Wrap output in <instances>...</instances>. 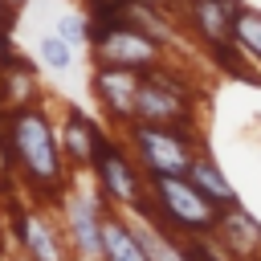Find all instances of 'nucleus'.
<instances>
[{
	"mask_svg": "<svg viewBox=\"0 0 261 261\" xmlns=\"http://www.w3.org/2000/svg\"><path fill=\"white\" fill-rule=\"evenodd\" d=\"M0 126L12 147L20 184L41 200H61L77 171L69 167V159L61 151V135H57L53 114L41 102H24L16 110H0Z\"/></svg>",
	"mask_w": 261,
	"mask_h": 261,
	"instance_id": "1",
	"label": "nucleus"
},
{
	"mask_svg": "<svg viewBox=\"0 0 261 261\" xmlns=\"http://www.w3.org/2000/svg\"><path fill=\"white\" fill-rule=\"evenodd\" d=\"M122 135L147 175H188L192 159L204 151V139L196 135V126H167V122L135 118Z\"/></svg>",
	"mask_w": 261,
	"mask_h": 261,
	"instance_id": "2",
	"label": "nucleus"
},
{
	"mask_svg": "<svg viewBox=\"0 0 261 261\" xmlns=\"http://www.w3.org/2000/svg\"><path fill=\"white\" fill-rule=\"evenodd\" d=\"M147 192L179 232H212L220 204H212L188 175H147Z\"/></svg>",
	"mask_w": 261,
	"mask_h": 261,
	"instance_id": "3",
	"label": "nucleus"
},
{
	"mask_svg": "<svg viewBox=\"0 0 261 261\" xmlns=\"http://www.w3.org/2000/svg\"><path fill=\"white\" fill-rule=\"evenodd\" d=\"M90 175H94L98 192H102L114 208H122V212H130V208L147 196V171L139 167V159H135V151H130L126 143H114V139H110Z\"/></svg>",
	"mask_w": 261,
	"mask_h": 261,
	"instance_id": "4",
	"label": "nucleus"
},
{
	"mask_svg": "<svg viewBox=\"0 0 261 261\" xmlns=\"http://www.w3.org/2000/svg\"><path fill=\"white\" fill-rule=\"evenodd\" d=\"M110 208V200L98 192H82L77 179L69 184V192L61 196V212H65V241L73 249V257H102V212Z\"/></svg>",
	"mask_w": 261,
	"mask_h": 261,
	"instance_id": "5",
	"label": "nucleus"
},
{
	"mask_svg": "<svg viewBox=\"0 0 261 261\" xmlns=\"http://www.w3.org/2000/svg\"><path fill=\"white\" fill-rule=\"evenodd\" d=\"M167 53L163 41H155L151 33L143 29H130V24H114L110 33H102L94 45H90V61H106V65H130V69H151L159 65Z\"/></svg>",
	"mask_w": 261,
	"mask_h": 261,
	"instance_id": "6",
	"label": "nucleus"
},
{
	"mask_svg": "<svg viewBox=\"0 0 261 261\" xmlns=\"http://www.w3.org/2000/svg\"><path fill=\"white\" fill-rule=\"evenodd\" d=\"M139 86H143V69H130V65H106V61H98L94 73H90V90L102 102V114L114 126H122V130L135 122Z\"/></svg>",
	"mask_w": 261,
	"mask_h": 261,
	"instance_id": "7",
	"label": "nucleus"
},
{
	"mask_svg": "<svg viewBox=\"0 0 261 261\" xmlns=\"http://www.w3.org/2000/svg\"><path fill=\"white\" fill-rule=\"evenodd\" d=\"M57 135H61V151H65V159H69L73 171H94L98 155L110 143V135L86 110H77V106H65V118L57 122Z\"/></svg>",
	"mask_w": 261,
	"mask_h": 261,
	"instance_id": "8",
	"label": "nucleus"
},
{
	"mask_svg": "<svg viewBox=\"0 0 261 261\" xmlns=\"http://www.w3.org/2000/svg\"><path fill=\"white\" fill-rule=\"evenodd\" d=\"M212 241L228 261H261V220L245 212L241 204L220 208L212 224Z\"/></svg>",
	"mask_w": 261,
	"mask_h": 261,
	"instance_id": "9",
	"label": "nucleus"
},
{
	"mask_svg": "<svg viewBox=\"0 0 261 261\" xmlns=\"http://www.w3.org/2000/svg\"><path fill=\"white\" fill-rule=\"evenodd\" d=\"M12 237L29 261H65L73 253L65 232H57L53 220H45L41 212H29V208H12Z\"/></svg>",
	"mask_w": 261,
	"mask_h": 261,
	"instance_id": "10",
	"label": "nucleus"
},
{
	"mask_svg": "<svg viewBox=\"0 0 261 261\" xmlns=\"http://www.w3.org/2000/svg\"><path fill=\"white\" fill-rule=\"evenodd\" d=\"M135 118L143 122H167V126H196V102L179 98L163 86H155L151 77H143L139 86V102H135Z\"/></svg>",
	"mask_w": 261,
	"mask_h": 261,
	"instance_id": "11",
	"label": "nucleus"
},
{
	"mask_svg": "<svg viewBox=\"0 0 261 261\" xmlns=\"http://www.w3.org/2000/svg\"><path fill=\"white\" fill-rule=\"evenodd\" d=\"M102 261H151L135 232V220L114 204L102 212Z\"/></svg>",
	"mask_w": 261,
	"mask_h": 261,
	"instance_id": "12",
	"label": "nucleus"
},
{
	"mask_svg": "<svg viewBox=\"0 0 261 261\" xmlns=\"http://www.w3.org/2000/svg\"><path fill=\"white\" fill-rule=\"evenodd\" d=\"M237 8H241V0H188V12L184 16H188L192 33L204 45H216V41H228L232 37Z\"/></svg>",
	"mask_w": 261,
	"mask_h": 261,
	"instance_id": "13",
	"label": "nucleus"
},
{
	"mask_svg": "<svg viewBox=\"0 0 261 261\" xmlns=\"http://www.w3.org/2000/svg\"><path fill=\"white\" fill-rule=\"evenodd\" d=\"M188 179L212 200V204H220V208H228V204H237V188L228 184V175L216 167V159H208L204 151L192 159V167H188Z\"/></svg>",
	"mask_w": 261,
	"mask_h": 261,
	"instance_id": "14",
	"label": "nucleus"
},
{
	"mask_svg": "<svg viewBox=\"0 0 261 261\" xmlns=\"http://www.w3.org/2000/svg\"><path fill=\"white\" fill-rule=\"evenodd\" d=\"M208 49V61L216 65V69H224L228 77H237V82H249V86H261V73H257V65L249 61V53L228 37V41H216V45H204Z\"/></svg>",
	"mask_w": 261,
	"mask_h": 261,
	"instance_id": "15",
	"label": "nucleus"
},
{
	"mask_svg": "<svg viewBox=\"0 0 261 261\" xmlns=\"http://www.w3.org/2000/svg\"><path fill=\"white\" fill-rule=\"evenodd\" d=\"M232 41H237L253 61H261V8H249V4H241V8H237Z\"/></svg>",
	"mask_w": 261,
	"mask_h": 261,
	"instance_id": "16",
	"label": "nucleus"
},
{
	"mask_svg": "<svg viewBox=\"0 0 261 261\" xmlns=\"http://www.w3.org/2000/svg\"><path fill=\"white\" fill-rule=\"evenodd\" d=\"M37 57H41V65H45V69L61 73V69H69V61H73V45H69L61 33H45V37H41V45H37Z\"/></svg>",
	"mask_w": 261,
	"mask_h": 261,
	"instance_id": "17",
	"label": "nucleus"
},
{
	"mask_svg": "<svg viewBox=\"0 0 261 261\" xmlns=\"http://www.w3.org/2000/svg\"><path fill=\"white\" fill-rule=\"evenodd\" d=\"M57 33H61L73 49H90V16H82V12H65V16L57 20Z\"/></svg>",
	"mask_w": 261,
	"mask_h": 261,
	"instance_id": "18",
	"label": "nucleus"
},
{
	"mask_svg": "<svg viewBox=\"0 0 261 261\" xmlns=\"http://www.w3.org/2000/svg\"><path fill=\"white\" fill-rule=\"evenodd\" d=\"M16 57V45H12V37H8V29H0V69L8 65Z\"/></svg>",
	"mask_w": 261,
	"mask_h": 261,
	"instance_id": "19",
	"label": "nucleus"
},
{
	"mask_svg": "<svg viewBox=\"0 0 261 261\" xmlns=\"http://www.w3.org/2000/svg\"><path fill=\"white\" fill-rule=\"evenodd\" d=\"M12 24H16V8H12L8 0H0V29H8V33H12Z\"/></svg>",
	"mask_w": 261,
	"mask_h": 261,
	"instance_id": "20",
	"label": "nucleus"
},
{
	"mask_svg": "<svg viewBox=\"0 0 261 261\" xmlns=\"http://www.w3.org/2000/svg\"><path fill=\"white\" fill-rule=\"evenodd\" d=\"M4 245H8V237H4V232H0V257H4Z\"/></svg>",
	"mask_w": 261,
	"mask_h": 261,
	"instance_id": "21",
	"label": "nucleus"
},
{
	"mask_svg": "<svg viewBox=\"0 0 261 261\" xmlns=\"http://www.w3.org/2000/svg\"><path fill=\"white\" fill-rule=\"evenodd\" d=\"M8 4H12V8H16V12H20V4H24V0H8Z\"/></svg>",
	"mask_w": 261,
	"mask_h": 261,
	"instance_id": "22",
	"label": "nucleus"
},
{
	"mask_svg": "<svg viewBox=\"0 0 261 261\" xmlns=\"http://www.w3.org/2000/svg\"><path fill=\"white\" fill-rule=\"evenodd\" d=\"M77 261H102V257H77Z\"/></svg>",
	"mask_w": 261,
	"mask_h": 261,
	"instance_id": "23",
	"label": "nucleus"
}]
</instances>
